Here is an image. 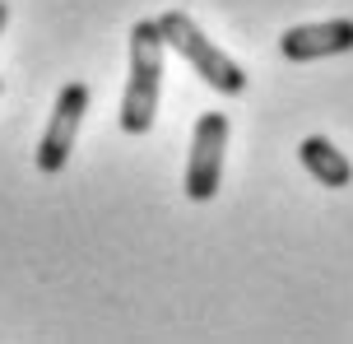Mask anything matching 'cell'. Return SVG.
<instances>
[{"label": "cell", "mask_w": 353, "mask_h": 344, "mask_svg": "<svg viewBox=\"0 0 353 344\" xmlns=\"http://www.w3.org/2000/svg\"><path fill=\"white\" fill-rule=\"evenodd\" d=\"M163 52H168V42L159 33V19L130 23V74H125V93H121L125 135H149L154 130L159 98H163Z\"/></svg>", "instance_id": "obj_1"}, {"label": "cell", "mask_w": 353, "mask_h": 344, "mask_svg": "<svg viewBox=\"0 0 353 344\" xmlns=\"http://www.w3.org/2000/svg\"><path fill=\"white\" fill-rule=\"evenodd\" d=\"M159 33L163 42L172 47L186 65H191L205 84H210L214 93H223V98H237V93H247V70L232 61L223 47H214L210 37L200 33V23H195L186 10H168V14H159Z\"/></svg>", "instance_id": "obj_2"}, {"label": "cell", "mask_w": 353, "mask_h": 344, "mask_svg": "<svg viewBox=\"0 0 353 344\" xmlns=\"http://www.w3.org/2000/svg\"><path fill=\"white\" fill-rule=\"evenodd\" d=\"M223 149H228V117L223 112H200L191 135V159H186V196L195 205L219 196L223 181Z\"/></svg>", "instance_id": "obj_3"}, {"label": "cell", "mask_w": 353, "mask_h": 344, "mask_svg": "<svg viewBox=\"0 0 353 344\" xmlns=\"http://www.w3.org/2000/svg\"><path fill=\"white\" fill-rule=\"evenodd\" d=\"M84 112H88V84H84V79H70L65 89L56 93L52 121H47L42 140H37V172L56 177L61 168L70 163V149H74V140H79Z\"/></svg>", "instance_id": "obj_4"}, {"label": "cell", "mask_w": 353, "mask_h": 344, "mask_svg": "<svg viewBox=\"0 0 353 344\" xmlns=\"http://www.w3.org/2000/svg\"><path fill=\"white\" fill-rule=\"evenodd\" d=\"M283 61L307 65V61H325V56L353 52V19H321V23H293L279 37Z\"/></svg>", "instance_id": "obj_5"}, {"label": "cell", "mask_w": 353, "mask_h": 344, "mask_svg": "<svg viewBox=\"0 0 353 344\" xmlns=\"http://www.w3.org/2000/svg\"><path fill=\"white\" fill-rule=\"evenodd\" d=\"M298 159H302V168H307L321 186H330V191H344V186L353 181V163L325 140V135H307V140L298 145Z\"/></svg>", "instance_id": "obj_6"}, {"label": "cell", "mask_w": 353, "mask_h": 344, "mask_svg": "<svg viewBox=\"0 0 353 344\" xmlns=\"http://www.w3.org/2000/svg\"><path fill=\"white\" fill-rule=\"evenodd\" d=\"M5 23H10V0H0V33H5Z\"/></svg>", "instance_id": "obj_7"}]
</instances>
